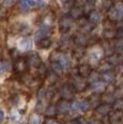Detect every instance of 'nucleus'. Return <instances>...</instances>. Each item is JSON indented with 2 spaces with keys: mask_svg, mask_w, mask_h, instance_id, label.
I'll list each match as a JSON object with an SVG mask.
<instances>
[{
  "mask_svg": "<svg viewBox=\"0 0 123 124\" xmlns=\"http://www.w3.org/2000/svg\"><path fill=\"white\" fill-rule=\"evenodd\" d=\"M71 25H72V18L70 17L69 15L62 16L60 18V21H58V27H60V30L63 34L67 32L68 30L70 29Z\"/></svg>",
  "mask_w": 123,
  "mask_h": 124,
  "instance_id": "obj_1",
  "label": "nucleus"
},
{
  "mask_svg": "<svg viewBox=\"0 0 123 124\" xmlns=\"http://www.w3.org/2000/svg\"><path fill=\"white\" fill-rule=\"evenodd\" d=\"M76 92L77 91L75 90V87L71 84H66L61 89L62 97H63V99H67V101H70V99L74 98Z\"/></svg>",
  "mask_w": 123,
  "mask_h": 124,
  "instance_id": "obj_2",
  "label": "nucleus"
},
{
  "mask_svg": "<svg viewBox=\"0 0 123 124\" xmlns=\"http://www.w3.org/2000/svg\"><path fill=\"white\" fill-rule=\"evenodd\" d=\"M28 62L27 58H23V57H18V58L15 59V63H14V69H15L16 72L18 73H24L26 70H27L28 67Z\"/></svg>",
  "mask_w": 123,
  "mask_h": 124,
  "instance_id": "obj_3",
  "label": "nucleus"
},
{
  "mask_svg": "<svg viewBox=\"0 0 123 124\" xmlns=\"http://www.w3.org/2000/svg\"><path fill=\"white\" fill-rule=\"evenodd\" d=\"M71 85L75 87V90L77 91V92H82L83 90H85L86 82H85V80L83 79V77H81V76H76V77L72 78Z\"/></svg>",
  "mask_w": 123,
  "mask_h": 124,
  "instance_id": "obj_4",
  "label": "nucleus"
},
{
  "mask_svg": "<svg viewBox=\"0 0 123 124\" xmlns=\"http://www.w3.org/2000/svg\"><path fill=\"white\" fill-rule=\"evenodd\" d=\"M26 58H27L28 65L31 66V67L38 68V67H40V65H41V57H40V55L37 53V52H31Z\"/></svg>",
  "mask_w": 123,
  "mask_h": 124,
  "instance_id": "obj_5",
  "label": "nucleus"
},
{
  "mask_svg": "<svg viewBox=\"0 0 123 124\" xmlns=\"http://www.w3.org/2000/svg\"><path fill=\"white\" fill-rule=\"evenodd\" d=\"M84 14V9L81 6H72L69 10V16L72 20H80Z\"/></svg>",
  "mask_w": 123,
  "mask_h": 124,
  "instance_id": "obj_6",
  "label": "nucleus"
},
{
  "mask_svg": "<svg viewBox=\"0 0 123 124\" xmlns=\"http://www.w3.org/2000/svg\"><path fill=\"white\" fill-rule=\"evenodd\" d=\"M122 17L123 15L120 13V11L118 10V8L115 6H112L108 10V18H109L110 22H119Z\"/></svg>",
  "mask_w": 123,
  "mask_h": 124,
  "instance_id": "obj_7",
  "label": "nucleus"
},
{
  "mask_svg": "<svg viewBox=\"0 0 123 124\" xmlns=\"http://www.w3.org/2000/svg\"><path fill=\"white\" fill-rule=\"evenodd\" d=\"M32 47V40L30 38H22V39L18 41V49L23 52L29 51Z\"/></svg>",
  "mask_w": 123,
  "mask_h": 124,
  "instance_id": "obj_8",
  "label": "nucleus"
},
{
  "mask_svg": "<svg viewBox=\"0 0 123 124\" xmlns=\"http://www.w3.org/2000/svg\"><path fill=\"white\" fill-rule=\"evenodd\" d=\"M91 90L93 91V92H95V93H104L106 91V83L104 82L103 80H96V81H94V82H92L91 83Z\"/></svg>",
  "mask_w": 123,
  "mask_h": 124,
  "instance_id": "obj_9",
  "label": "nucleus"
},
{
  "mask_svg": "<svg viewBox=\"0 0 123 124\" xmlns=\"http://www.w3.org/2000/svg\"><path fill=\"white\" fill-rule=\"evenodd\" d=\"M56 109L60 113H67L68 111H70V104L67 99H62L56 105Z\"/></svg>",
  "mask_w": 123,
  "mask_h": 124,
  "instance_id": "obj_10",
  "label": "nucleus"
},
{
  "mask_svg": "<svg viewBox=\"0 0 123 124\" xmlns=\"http://www.w3.org/2000/svg\"><path fill=\"white\" fill-rule=\"evenodd\" d=\"M101 57H103V51L97 49V50H92V52L89 55V59L92 64H95L100 61Z\"/></svg>",
  "mask_w": 123,
  "mask_h": 124,
  "instance_id": "obj_11",
  "label": "nucleus"
},
{
  "mask_svg": "<svg viewBox=\"0 0 123 124\" xmlns=\"http://www.w3.org/2000/svg\"><path fill=\"white\" fill-rule=\"evenodd\" d=\"M50 26H46L44 24H42L41 26L39 27L38 31L36 32V39L37 40H40L41 38H44V37H48L49 32H50Z\"/></svg>",
  "mask_w": 123,
  "mask_h": 124,
  "instance_id": "obj_12",
  "label": "nucleus"
},
{
  "mask_svg": "<svg viewBox=\"0 0 123 124\" xmlns=\"http://www.w3.org/2000/svg\"><path fill=\"white\" fill-rule=\"evenodd\" d=\"M74 40H75V42H76V44L77 45H79V46H85V45L89 43V38L86 37L84 34H77L75 36V38H74Z\"/></svg>",
  "mask_w": 123,
  "mask_h": 124,
  "instance_id": "obj_13",
  "label": "nucleus"
},
{
  "mask_svg": "<svg viewBox=\"0 0 123 124\" xmlns=\"http://www.w3.org/2000/svg\"><path fill=\"white\" fill-rule=\"evenodd\" d=\"M87 20L90 21L93 25H96V24H98L100 22L101 20V15L100 13H99L98 11L96 10H92L91 12H89V16H87Z\"/></svg>",
  "mask_w": 123,
  "mask_h": 124,
  "instance_id": "obj_14",
  "label": "nucleus"
},
{
  "mask_svg": "<svg viewBox=\"0 0 123 124\" xmlns=\"http://www.w3.org/2000/svg\"><path fill=\"white\" fill-rule=\"evenodd\" d=\"M52 39L49 37H44V38H41L40 40H38V46L42 50H48L51 47L52 45Z\"/></svg>",
  "mask_w": 123,
  "mask_h": 124,
  "instance_id": "obj_15",
  "label": "nucleus"
},
{
  "mask_svg": "<svg viewBox=\"0 0 123 124\" xmlns=\"http://www.w3.org/2000/svg\"><path fill=\"white\" fill-rule=\"evenodd\" d=\"M110 105L107 104V102H104V104H99L97 107H96V112L100 116H106L110 112Z\"/></svg>",
  "mask_w": 123,
  "mask_h": 124,
  "instance_id": "obj_16",
  "label": "nucleus"
},
{
  "mask_svg": "<svg viewBox=\"0 0 123 124\" xmlns=\"http://www.w3.org/2000/svg\"><path fill=\"white\" fill-rule=\"evenodd\" d=\"M101 80L104 81L105 83H113L115 81V75L112 72V71H106V72L101 73Z\"/></svg>",
  "mask_w": 123,
  "mask_h": 124,
  "instance_id": "obj_17",
  "label": "nucleus"
},
{
  "mask_svg": "<svg viewBox=\"0 0 123 124\" xmlns=\"http://www.w3.org/2000/svg\"><path fill=\"white\" fill-rule=\"evenodd\" d=\"M54 61H57L62 65V67L64 68V70H66L68 68V66H69V59L65 54H57V56H56V58Z\"/></svg>",
  "mask_w": 123,
  "mask_h": 124,
  "instance_id": "obj_18",
  "label": "nucleus"
},
{
  "mask_svg": "<svg viewBox=\"0 0 123 124\" xmlns=\"http://www.w3.org/2000/svg\"><path fill=\"white\" fill-rule=\"evenodd\" d=\"M92 72V68L89 65H81L78 67V75L81 77H89Z\"/></svg>",
  "mask_w": 123,
  "mask_h": 124,
  "instance_id": "obj_19",
  "label": "nucleus"
},
{
  "mask_svg": "<svg viewBox=\"0 0 123 124\" xmlns=\"http://www.w3.org/2000/svg\"><path fill=\"white\" fill-rule=\"evenodd\" d=\"M20 6H21V9H22V10L28 11L29 9L34 8V7L36 6V2H35V0H21Z\"/></svg>",
  "mask_w": 123,
  "mask_h": 124,
  "instance_id": "obj_20",
  "label": "nucleus"
},
{
  "mask_svg": "<svg viewBox=\"0 0 123 124\" xmlns=\"http://www.w3.org/2000/svg\"><path fill=\"white\" fill-rule=\"evenodd\" d=\"M104 38L107 40H111V39H115V38L118 37V30L117 29H111V28H109V29H105L104 30Z\"/></svg>",
  "mask_w": 123,
  "mask_h": 124,
  "instance_id": "obj_21",
  "label": "nucleus"
},
{
  "mask_svg": "<svg viewBox=\"0 0 123 124\" xmlns=\"http://www.w3.org/2000/svg\"><path fill=\"white\" fill-rule=\"evenodd\" d=\"M51 68H52V71H53L54 73H56L57 76L61 75V73H63V71H65V70H64V68L62 67V65L58 63L57 61H53V62H52Z\"/></svg>",
  "mask_w": 123,
  "mask_h": 124,
  "instance_id": "obj_22",
  "label": "nucleus"
},
{
  "mask_svg": "<svg viewBox=\"0 0 123 124\" xmlns=\"http://www.w3.org/2000/svg\"><path fill=\"white\" fill-rule=\"evenodd\" d=\"M46 116H49V118H53V116H55V114L57 113V109H56V106H54V105H50L48 106V108L46 109Z\"/></svg>",
  "mask_w": 123,
  "mask_h": 124,
  "instance_id": "obj_23",
  "label": "nucleus"
},
{
  "mask_svg": "<svg viewBox=\"0 0 123 124\" xmlns=\"http://www.w3.org/2000/svg\"><path fill=\"white\" fill-rule=\"evenodd\" d=\"M90 108H91V102H90V101H87V99H82V101H80V110L81 111L86 112V111L90 110Z\"/></svg>",
  "mask_w": 123,
  "mask_h": 124,
  "instance_id": "obj_24",
  "label": "nucleus"
},
{
  "mask_svg": "<svg viewBox=\"0 0 123 124\" xmlns=\"http://www.w3.org/2000/svg\"><path fill=\"white\" fill-rule=\"evenodd\" d=\"M112 66L113 65H111L109 62H108L107 64H104V65H101L100 67L98 68V70H99V72H100V73L106 72V71H110L111 69H112Z\"/></svg>",
  "mask_w": 123,
  "mask_h": 124,
  "instance_id": "obj_25",
  "label": "nucleus"
},
{
  "mask_svg": "<svg viewBox=\"0 0 123 124\" xmlns=\"http://www.w3.org/2000/svg\"><path fill=\"white\" fill-rule=\"evenodd\" d=\"M78 110H80V101H74L70 104V111H71L72 113H75V112H77Z\"/></svg>",
  "mask_w": 123,
  "mask_h": 124,
  "instance_id": "obj_26",
  "label": "nucleus"
},
{
  "mask_svg": "<svg viewBox=\"0 0 123 124\" xmlns=\"http://www.w3.org/2000/svg\"><path fill=\"white\" fill-rule=\"evenodd\" d=\"M112 107L115 110H122L123 109V99H117V101H113Z\"/></svg>",
  "mask_w": 123,
  "mask_h": 124,
  "instance_id": "obj_27",
  "label": "nucleus"
},
{
  "mask_svg": "<svg viewBox=\"0 0 123 124\" xmlns=\"http://www.w3.org/2000/svg\"><path fill=\"white\" fill-rule=\"evenodd\" d=\"M10 120L12 121V122H17V121L20 120V113L16 110H12L11 111V114H10Z\"/></svg>",
  "mask_w": 123,
  "mask_h": 124,
  "instance_id": "obj_28",
  "label": "nucleus"
},
{
  "mask_svg": "<svg viewBox=\"0 0 123 124\" xmlns=\"http://www.w3.org/2000/svg\"><path fill=\"white\" fill-rule=\"evenodd\" d=\"M40 118L37 116V114H32L31 116H30L29 121H28V124H40Z\"/></svg>",
  "mask_w": 123,
  "mask_h": 124,
  "instance_id": "obj_29",
  "label": "nucleus"
},
{
  "mask_svg": "<svg viewBox=\"0 0 123 124\" xmlns=\"http://www.w3.org/2000/svg\"><path fill=\"white\" fill-rule=\"evenodd\" d=\"M46 95V89L44 87H40L39 92H38V99L39 101H42L44 98V96Z\"/></svg>",
  "mask_w": 123,
  "mask_h": 124,
  "instance_id": "obj_30",
  "label": "nucleus"
},
{
  "mask_svg": "<svg viewBox=\"0 0 123 124\" xmlns=\"http://www.w3.org/2000/svg\"><path fill=\"white\" fill-rule=\"evenodd\" d=\"M112 7V3H111V0H104L103 2V9L104 10H109V9Z\"/></svg>",
  "mask_w": 123,
  "mask_h": 124,
  "instance_id": "obj_31",
  "label": "nucleus"
},
{
  "mask_svg": "<svg viewBox=\"0 0 123 124\" xmlns=\"http://www.w3.org/2000/svg\"><path fill=\"white\" fill-rule=\"evenodd\" d=\"M13 1H14V0H4V1H3V6L4 7H11L13 4Z\"/></svg>",
  "mask_w": 123,
  "mask_h": 124,
  "instance_id": "obj_32",
  "label": "nucleus"
},
{
  "mask_svg": "<svg viewBox=\"0 0 123 124\" xmlns=\"http://www.w3.org/2000/svg\"><path fill=\"white\" fill-rule=\"evenodd\" d=\"M44 124H60L57 122V121H55V120H53V119H48V120L46 121V123Z\"/></svg>",
  "mask_w": 123,
  "mask_h": 124,
  "instance_id": "obj_33",
  "label": "nucleus"
},
{
  "mask_svg": "<svg viewBox=\"0 0 123 124\" xmlns=\"http://www.w3.org/2000/svg\"><path fill=\"white\" fill-rule=\"evenodd\" d=\"M89 124H104V123L101 122L100 120H95V119H93V120L90 121Z\"/></svg>",
  "mask_w": 123,
  "mask_h": 124,
  "instance_id": "obj_34",
  "label": "nucleus"
},
{
  "mask_svg": "<svg viewBox=\"0 0 123 124\" xmlns=\"http://www.w3.org/2000/svg\"><path fill=\"white\" fill-rule=\"evenodd\" d=\"M3 120H4V112L2 110H0V124L3 122Z\"/></svg>",
  "mask_w": 123,
  "mask_h": 124,
  "instance_id": "obj_35",
  "label": "nucleus"
},
{
  "mask_svg": "<svg viewBox=\"0 0 123 124\" xmlns=\"http://www.w3.org/2000/svg\"><path fill=\"white\" fill-rule=\"evenodd\" d=\"M62 2H64V3H66V2H69V1H71V0H61Z\"/></svg>",
  "mask_w": 123,
  "mask_h": 124,
  "instance_id": "obj_36",
  "label": "nucleus"
},
{
  "mask_svg": "<svg viewBox=\"0 0 123 124\" xmlns=\"http://www.w3.org/2000/svg\"><path fill=\"white\" fill-rule=\"evenodd\" d=\"M86 1H89V2H94L95 0H86Z\"/></svg>",
  "mask_w": 123,
  "mask_h": 124,
  "instance_id": "obj_37",
  "label": "nucleus"
},
{
  "mask_svg": "<svg viewBox=\"0 0 123 124\" xmlns=\"http://www.w3.org/2000/svg\"><path fill=\"white\" fill-rule=\"evenodd\" d=\"M17 1H21V0H17Z\"/></svg>",
  "mask_w": 123,
  "mask_h": 124,
  "instance_id": "obj_38",
  "label": "nucleus"
},
{
  "mask_svg": "<svg viewBox=\"0 0 123 124\" xmlns=\"http://www.w3.org/2000/svg\"><path fill=\"white\" fill-rule=\"evenodd\" d=\"M122 2H123V0H122Z\"/></svg>",
  "mask_w": 123,
  "mask_h": 124,
  "instance_id": "obj_39",
  "label": "nucleus"
}]
</instances>
